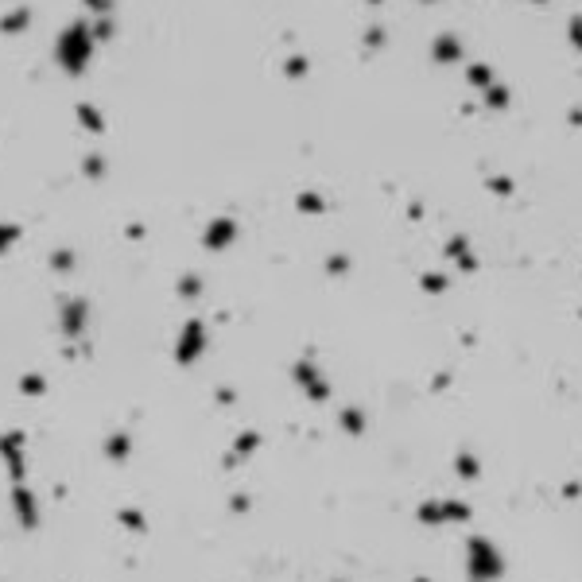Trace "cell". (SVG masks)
Masks as SVG:
<instances>
[{
	"mask_svg": "<svg viewBox=\"0 0 582 582\" xmlns=\"http://www.w3.org/2000/svg\"><path fill=\"white\" fill-rule=\"evenodd\" d=\"M16 237H20V226H0V252H4Z\"/></svg>",
	"mask_w": 582,
	"mask_h": 582,
	"instance_id": "7",
	"label": "cell"
},
{
	"mask_svg": "<svg viewBox=\"0 0 582 582\" xmlns=\"http://www.w3.org/2000/svg\"><path fill=\"white\" fill-rule=\"evenodd\" d=\"M28 23H32V12H28V8H12L8 16L0 20V32H4V35H20Z\"/></svg>",
	"mask_w": 582,
	"mask_h": 582,
	"instance_id": "4",
	"label": "cell"
},
{
	"mask_svg": "<svg viewBox=\"0 0 582 582\" xmlns=\"http://www.w3.org/2000/svg\"><path fill=\"white\" fill-rule=\"evenodd\" d=\"M78 120H82L89 132H101V129H105V125H101V113H97L94 105H78Z\"/></svg>",
	"mask_w": 582,
	"mask_h": 582,
	"instance_id": "5",
	"label": "cell"
},
{
	"mask_svg": "<svg viewBox=\"0 0 582 582\" xmlns=\"http://www.w3.org/2000/svg\"><path fill=\"white\" fill-rule=\"evenodd\" d=\"M20 388L35 396V392H43V377H23V380H20Z\"/></svg>",
	"mask_w": 582,
	"mask_h": 582,
	"instance_id": "8",
	"label": "cell"
},
{
	"mask_svg": "<svg viewBox=\"0 0 582 582\" xmlns=\"http://www.w3.org/2000/svg\"><path fill=\"white\" fill-rule=\"evenodd\" d=\"M12 497H16V517H20V524L23 528H35L39 524V513H35V501H32V493L23 489L20 482H16V489H12Z\"/></svg>",
	"mask_w": 582,
	"mask_h": 582,
	"instance_id": "3",
	"label": "cell"
},
{
	"mask_svg": "<svg viewBox=\"0 0 582 582\" xmlns=\"http://www.w3.org/2000/svg\"><path fill=\"white\" fill-rule=\"evenodd\" d=\"M86 299H66L63 311H58V323H63V334L66 338H82V330H86Z\"/></svg>",
	"mask_w": 582,
	"mask_h": 582,
	"instance_id": "2",
	"label": "cell"
},
{
	"mask_svg": "<svg viewBox=\"0 0 582 582\" xmlns=\"http://www.w3.org/2000/svg\"><path fill=\"white\" fill-rule=\"evenodd\" d=\"M89 54H94V28H89V20L70 23L54 39V63L63 66L66 74H82L89 66Z\"/></svg>",
	"mask_w": 582,
	"mask_h": 582,
	"instance_id": "1",
	"label": "cell"
},
{
	"mask_svg": "<svg viewBox=\"0 0 582 582\" xmlns=\"http://www.w3.org/2000/svg\"><path fill=\"white\" fill-rule=\"evenodd\" d=\"M109 454H113V458H125V454H129V442H125V439H109Z\"/></svg>",
	"mask_w": 582,
	"mask_h": 582,
	"instance_id": "9",
	"label": "cell"
},
{
	"mask_svg": "<svg viewBox=\"0 0 582 582\" xmlns=\"http://www.w3.org/2000/svg\"><path fill=\"white\" fill-rule=\"evenodd\" d=\"M51 264H54V268H58V272H66V268H70V264H74V252H70V248H58V252H54V257H51Z\"/></svg>",
	"mask_w": 582,
	"mask_h": 582,
	"instance_id": "6",
	"label": "cell"
}]
</instances>
